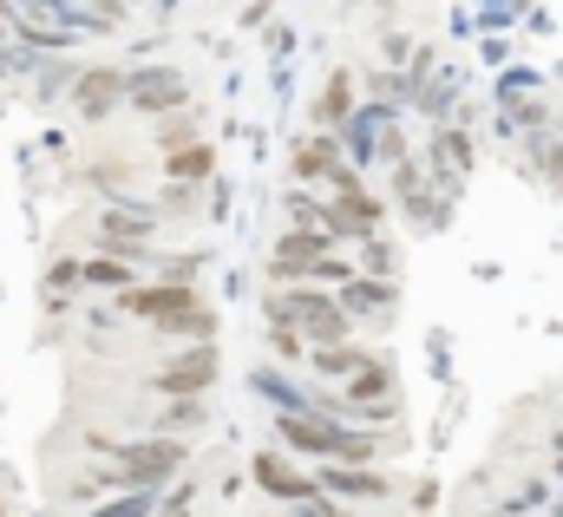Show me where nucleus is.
Segmentation results:
<instances>
[{
  "mask_svg": "<svg viewBox=\"0 0 563 517\" xmlns=\"http://www.w3.org/2000/svg\"><path fill=\"white\" fill-rule=\"evenodd\" d=\"M125 92H132V73H119V66H86V73L73 79V112H79L86 125H99V119H112V112L125 106Z\"/></svg>",
  "mask_w": 563,
  "mask_h": 517,
  "instance_id": "nucleus-3",
  "label": "nucleus"
},
{
  "mask_svg": "<svg viewBox=\"0 0 563 517\" xmlns=\"http://www.w3.org/2000/svg\"><path fill=\"white\" fill-rule=\"evenodd\" d=\"M217 170V151L210 144H184V151H164V177L170 184H203Z\"/></svg>",
  "mask_w": 563,
  "mask_h": 517,
  "instance_id": "nucleus-15",
  "label": "nucleus"
},
{
  "mask_svg": "<svg viewBox=\"0 0 563 517\" xmlns=\"http://www.w3.org/2000/svg\"><path fill=\"white\" fill-rule=\"evenodd\" d=\"M99 230H106V243H125V256H132L144 237L157 230V210H144V204H112V210L99 217Z\"/></svg>",
  "mask_w": 563,
  "mask_h": 517,
  "instance_id": "nucleus-11",
  "label": "nucleus"
},
{
  "mask_svg": "<svg viewBox=\"0 0 563 517\" xmlns=\"http://www.w3.org/2000/svg\"><path fill=\"white\" fill-rule=\"evenodd\" d=\"M288 170L308 184V177H328L334 184V170H341V138L334 131H314V138H301L295 144V157H288Z\"/></svg>",
  "mask_w": 563,
  "mask_h": 517,
  "instance_id": "nucleus-9",
  "label": "nucleus"
},
{
  "mask_svg": "<svg viewBox=\"0 0 563 517\" xmlns=\"http://www.w3.org/2000/svg\"><path fill=\"white\" fill-rule=\"evenodd\" d=\"M367 361H374L367 348H347V341H341V348H314V354H308V374H314V381H341V387H347Z\"/></svg>",
  "mask_w": 563,
  "mask_h": 517,
  "instance_id": "nucleus-13",
  "label": "nucleus"
},
{
  "mask_svg": "<svg viewBox=\"0 0 563 517\" xmlns=\"http://www.w3.org/2000/svg\"><path fill=\"white\" fill-rule=\"evenodd\" d=\"M250 472H256V485H263L269 498H288V505L321 498V479H314V472H295L282 452H256V465H250Z\"/></svg>",
  "mask_w": 563,
  "mask_h": 517,
  "instance_id": "nucleus-6",
  "label": "nucleus"
},
{
  "mask_svg": "<svg viewBox=\"0 0 563 517\" xmlns=\"http://www.w3.org/2000/svg\"><path fill=\"white\" fill-rule=\"evenodd\" d=\"M347 119H354V79H347V73H334V79L321 86V99H314V125L341 131Z\"/></svg>",
  "mask_w": 563,
  "mask_h": 517,
  "instance_id": "nucleus-14",
  "label": "nucleus"
},
{
  "mask_svg": "<svg viewBox=\"0 0 563 517\" xmlns=\"http://www.w3.org/2000/svg\"><path fill=\"white\" fill-rule=\"evenodd\" d=\"M301 517H354V512H341V505H328V492H321V498H308V505H301Z\"/></svg>",
  "mask_w": 563,
  "mask_h": 517,
  "instance_id": "nucleus-20",
  "label": "nucleus"
},
{
  "mask_svg": "<svg viewBox=\"0 0 563 517\" xmlns=\"http://www.w3.org/2000/svg\"><path fill=\"white\" fill-rule=\"evenodd\" d=\"M314 479H321V492H341V498H387V492H394V479H387V472L334 465V459H328V472H314Z\"/></svg>",
  "mask_w": 563,
  "mask_h": 517,
  "instance_id": "nucleus-10",
  "label": "nucleus"
},
{
  "mask_svg": "<svg viewBox=\"0 0 563 517\" xmlns=\"http://www.w3.org/2000/svg\"><path fill=\"white\" fill-rule=\"evenodd\" d=\"M151 387L164 393V399H197L203 387H217V348H210V341H197V348L170 354V361L151 374Z\"/></svg>",
  "mask_w": 563,
  "mask_h": 517,
  "instance_id": "nucleus-2",
  "label": "nucleus"
},
{
  "mask_svg": "<svg viewBox=\"0 0 563 517\" xmlns=\"http://www.w3.org/2000/svg\"><path fill=\"white\" fill-rule=\"evenodd\" d=\"M203 419H210V413H203V399H170L151 426H157L164 439H184V432H203Z\"/></svg>",
  "mask_w": 563,
  "mask_h": 517,
  "instance_id": "nucleus-16",
  "label": "nucleus"
},
{
  "mask_svg": "<svg viewBox=\"0 0 563 517\" xmlns=\"http://www.w3.org/2000/svg\"><path fill=\"white\" fill-rule=\"evenodd\" d=\"M394 282H380V275H354V282H341V308L347 315H361V321H387L394 328Z\"/></svg>",
  "mask_w": 563,
  "mask_h": 517,
  "instance_id": "nucleus-8",
  "label": "nucleus"
},
{
  "mask_svg": "<svg viewBox=\"0 0 563 517\" xmlns=\"http://www.w3.org/2000/svg\"><path fill=\"white\" fill-rule=\"evenodd\" d=\"M203 301H197V288L190 282H157V288H125L119 295V315H139L151 328H164V321H177V315H197Z\"/></svg>",
  "mask_w": 563,
  "mask_h": 517,
  "instance_id": "nucleus-4",
  "label": "nucleus"
},
{
  "mask_svg": "<svg viewBox=\"0 0 563 517\" xmlns=\"http://www.w3.org/2000/svg\"><path fill=\"white\" fill-rule=\"evenodd\" d=\"M125 106H132V112H144V119L177 112V106H184V73H177V66H144V73H132Z\"/></svg>",
  "mask_w": 563,
  "mask_h": 517,
  "instance_id": "nucleus-5",
  "label": "nucleus"
},
{
  "mask_svg": "<svg viewBox=\"0 0 563 517\" xmlns=\"http://www.w3.org/2000/svg\"><path fill=\"white\" fill-rule=\"evenodd\" d=\"M151 512V492H132L125 505H106V512H92V517H144Z\"/></svg>",
  "mask_w": 563,
  "mask_h": 517,
  "instance_id": "nucleus-19",
  "label": "nucleus"
},
{
  "mask_svg": "<svg viewBox=\"0 0 563 517\" xmlns=\"http://www.w3.org/2000/svg\"><path fill=\"white\" fill-rule=\"evenodd\" d=\"M86 282H106V288H132V262H119V256L86 262Z\"/></svg>",
  "mask_w": 563,
  "mask_h": 517,
  "instance_id": "nucleus-17",
  "label": "nucleus"
},
{
  "mask_svg": "<svg viewBox=\"0 0 563 517\" xmlns=\"http://www.w3.org/2000/svg\"><path fill=\"white\" fill-rule=\"evenodd\" d=\"M184 459H190V446L184 439H139V446H119V485H157V479H170V472H184Z\"/></svg>",
  "mask_w": 563,
  "mask_h": 517,
  "instance_id": "nucleus-1",
  "label": "nucleus"
},
{
  "mask_svg": "<svg viewBox=\"0 0 563 517\" xmlns=\"http://www.w3.org/2000/svg\"><path fill=\"white\" fill-rule=\"evenodd\" d=\"M276 439H282V446H295V452L334 459V446H341V419L328 426L321 413H282V419H276Z\"/></svg>",
  "mask_w": 563,
  "mask_h": 517,
  "instance_id": "nucleus-7",
  "label": "nucleus"
},
{
  "mask_svg": "<svg viewBox=\"0 0 563 517\" xmlns=\"http://www.w3.org/2000/svg\"><path fill=\"white\" fill-rule=\"evenodd\" d=\"M380 399L394 406V361H380V354H374V361L347 381V393H341V413H354V406H380Z\"/></svg>",
  "mask_w": 563,
  "mask_h": 517,
  "instance_id": "nucleus-12",
  "label": "nucleus"
},
{
  "mask_svg": "<svg viewBox=\"0 0 563 517\" xmlns=\"http://www.w3.org/2000/svg\"><path fill=\"white\" fill-rule=\"evenodd\" d=\"M394 243H380V237H374V243H361V275H380V282H387V275H394Z\"/></svg>",
  "mask_w": 563,
  "mask_h": 517,
  "instance_id": "nucleus-18",
  "label": "nucleus"
}]
</instances>
